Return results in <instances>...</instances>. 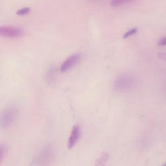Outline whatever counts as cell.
I'll return each mask as SVG.
<instances>
[{
	"instance_id": "1",
	"label": "cell",
	"mask_w": 166,
	"mask_h": 166,
	"mask_svg": "<svg viewBox=\"0 0 166 166\" xmlns=\"http://www.w3.org/2000/svg\"><path fill=\"white\" fill-rule=\"evenodd\" d=\"M137 79L133 74L127 72L122 73L115 78L113 88L117 92H127L135 87Z\"/></svg>"
},
{
	"instance_id": "2",
	"label": "cell",
	"mask_w": 166,
	"mask_h": 166,
	"mask_svg": "<svg viewBox=\"0 0 166 166\" xmlns=\"http://www.w3.org/2000/svg\"><path fill=\"white\" fill-rule=\"evenodd\" d=\"M54 157V149L51 145H45L40 147L34 155L32 165H42L51 162Z\"/></svg>"
},
{
	"instance_id": "3",
	"label": "cell",
	"mask_w": 166,
	"mask_h": 166,
	"mask_svg": "<svg viewBox=\"0 0 166 166\" xmlns=\"http://www.w3.org/2000/svg\"><path fill=\"white\" fill-rule=\"evenodd\" d=\"M18 116V111L14 107H7L3 110L0 118V125L2 129H7L11 127L15 123Z\"/></svg>"
},
{
	"instance_id": "4",
	"label": "cell",
	"mask_w": 166,
	"mask_h": 166,
	"mask_svg": "<svg viewBox=\"0 0 166 166\" xmlns=\"http://www.w3.org/2000/svg\"><path fill=\"white\" fill-rule=\"evenodd\" d=\"M0 34L6 38H19L24 34V31L18 27L2 25L0 27Z\"/></svg>"
},
{
	"instance_id": "5",
	"label": "cell",
	"mask_w": 166,
	"mask_h": 166,
	"mask_svg": "<svg viewBox=\"0 0 166 166\" xmlns=\"http://www.w3.org/2000/svg\"><path fill=\"white\" fill-rule=\"evenodd\" d=\"M82 57V55L79 53H76L70 57H68L64 62L63 63L60 67V70L62 72H65L70 70L71 68L74 67L78 62L81 60Z\"/></svg>"
},
{
	"instance_id": "6",
	"label": "cell",
	"mask_w": 166,
	"mask_h": 166,
	"mask_svg": "<svg viewBox=\"0 0 166 166\" xmlns=\"http://www.w3.org/2000/svg\"><path fill=\"white\" fill-rule=\"evenodd\" d=\"M81 134V129L79 125H74L72 129V132L69 138L68 146L69 149H72L77 142Z\"/></svg>"
},
{
	"instance_id": "7",
	"label": "cell",
	"mask_w": 166,
	"mask_h": 166,
	"mask_svg": "<svg viewBox=\"0 0 166 166\" xmlns=\"http://www.w3.org/2000/svg\"><path fill=\"white\" fill-rule=\"evenodd\" d=\"M56 72H57L56 68H55V67L53 66H51L49 69H48L46 75V78L47 82L53 81L55 76V74H56Z\"/></svg>"
},
{
	"instance_id": "8",
	"label": "cell",
	"mask_w": 166,
	"mask_h": 166,
	"mask_svg": "<svg viewBox=\"0 0 166 166\" xmlns=\"http://www.w3.org/2000/svg\"><path fill=\"white\" fill-rule=\"evenodd\" d=\"M109 158V155L108 153H105V152H103L101 154V155L99 156V157L98 158V160H96L95 162V165H103L105 164L107 160H108Z\"/></svg>"
},
{
	"instance_id": "9",
	"label": "cell",
	"mask_w": 166,
	"mask_h": 166,
	"mask_svg": "<svg viewBox=\"0 0 166 166\" xmlns=\"http://www.w3.org/2000/svg\"><path fill=\"white\" fill-rule=\"evenodd\" d=\"M6 153H7L6 145L2 144L1 147H0V164H2V163L3 162V160H4Z\"/></svg>"
},
{
	"instance_id": "10",
	"label": "cell",
	"mask_w": 166,
	"mask_h": 166,
	"mask_svg": "<svg viewBox=\"0 0 166 166\" xmlns=\"http://www.w3.org/2000/svg\"><path fill=\"white\" fill-rule=\"evenodd\" d=\"M129 3H130V1H125V0H114L111 2V5L114 7H118L121 6L123 5H125Z\"/></svg>"
},
{
	"instance_id": "11",
	"label": "cell",
	"mask_w": 166,
	"mask_h": 166,
	"mask_svg": "<svg viewBox=\"0 0 166 166\" xmlns=\"http://www.w3.org/2000/svg\"><path fill=\"white\" fill-rule=\"evenodd\" d=\"M30 11H31V9L29 7H23V8L18 9L16 12V14L18 15H27V13H29Z\"/></svg>"
},
{
	"instance_id": "12",
	"label": "cell",
	"mask_w": 166,
	"mask_h": 166,
	"mask_svg": "<svg viewBox=\"0 0 166 166\" xmlns=\"http://www.w3.org/2000/svg\"><path fill=\"white\" fill-rule=\"evenodd\" d=\"M137 31H138L137 28H133V29H130V30L127 31L125 33H124V34H123V37L124 38H129V37L132 36V35H133L134 34L136 33H137Z\"/></svg>"
},
{
	"instance_id": "13",
	"label": "cell",
	"mask_w": 166,
	"mask_h": 166,
	"mask_svg": "<svg viewBox=\"0 0 166 166\" xmlns=\"http://www.w3.org/2000/svg\"><path fill=\"white\" fill-rule=\"evenodd\" d=\"M165 43H166V40H165V37L160 38L158 42V44L160 46H164L165 45Z\"/></svg>"
}]
</instances>
